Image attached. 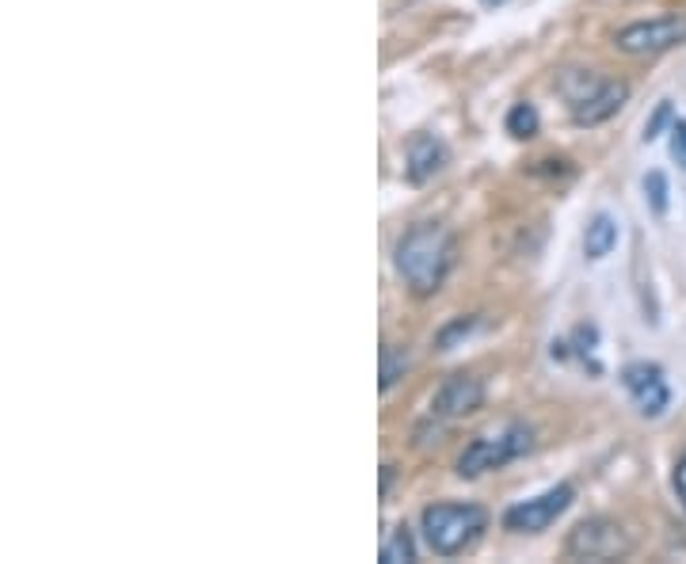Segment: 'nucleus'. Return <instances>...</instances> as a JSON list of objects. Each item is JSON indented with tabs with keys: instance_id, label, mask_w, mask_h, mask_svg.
I'll return each instance as SVG.
<instances>
[{
	"instance_id": "obj_1",
	"label": "nucleus",
	"mask_w": 686,
	"mask_h": 564,
	"mask_svg": "<svg viewBox=\"0 0 686 564\" xmlns=\"http://www.w3.org/2000/svg\"><path fill=\"white\" fill-rule=\"evenodd\" d=\"M454 256H458V244L443 221H416L400 233L397 249H393V267L416 298H428V293L443 290Z\"/></svg>"
},
{
	"instance_id": "obj_2",
	"label": "nucleus",
	"mask_w": 686,
	"mask_h": 564,
	"mask_svg": "<svg viewBox=\"0 0 686 564\" xmlns=\"http://www.w3.org/2000/svg\"><path fill=\"white\" fill-rule=\"evenodd\" d=\"M423 542L435 557H458L477 538L489 530V512L481 504H461V500H438L428 504L420 515Z\"/></svg>"
},
{
	"instance_id": "obj_3",
	"label": "nucleus",
	"mask_w": 686,
	"mask_h": 564,
	"mask_svg": "<svg viewBox=\"0 0 686 564\" xmlns=\"http://www.w3.org/2000/svg\"><path fill=\"white\" fill-rule=\"evenodd\" d=\"M557 92L568 99V111H573L576 127H603L629 99L626 81H606V76H595L591 69H568V73H561Z\"/></svg>"
},
{
	"instance_id": "obj_4",
	"label": "nucleus",
	"mask_w": 686,
	"mask_h": 564,
	"mask_svg": "<svg viewBox=\"0 0 686 564\" xmlns=\"http://www.w3.org/2000/svg\"><path fill=\"white\" fill-rule=\"evenodd\" d=\"M534 451V428L522 420L504 423L500 431H489V435H477L473 443L461 451L458 458V477L473 481L481 473H492V469H504L512 461L527 458Z\"/></svg>"
},
{
	"instance_id": "obj_5",
	"label": "nucleus",
	"mask_w": 686,
	"mask_h": 564,
	"mask_svg": "<svg viewBox=\"0 0 686 564\" xmlns=\"http://www.w3.org/2000/svg\"><path fill=\"white\" fill-rule=\"evenodd\" d=\"M686 43V15H657V20H637L614 35V50L652 58V53L675 50Z\"/></svg>"
},
{
	"instance_id": "obj_6",
	"label": "nucleus",
	"mask_w": 686,
	"mask_h": 564,
	"mask_svg": "<svg viewBox=\"0 0 686 564\" xmlns=\"http://www.w3.org/2000/svg\"><path fill=\"white\" fill-rule=\"evenodd\" d=\"M629 550H634V542H629L626 527L614 519H603V515L599 519H583L565 542V553L576 561H618Z\"/></svg>"
},
{
	"instance_id": "obj_7",
	"label": "nucleus",
	"mask_w": 686,
	"mask_h": 564,
	"mask_svg": "<svg viewBox=\"0 0 686 564\" xmlns=\"http://www.w3.org/2000/svg\"><path fill=\"white\" fill-rule=\"evenodd\" d=\"M573 500H576L573 484H557V489L542 492V496L512 504L504 512V530H512V535H542V530H550L573 507Z\"/></svg>"
},
{
	"instance_id": "obj_8",
	"label": "nucleus",
	"mask_w": 686,
	"mask_h": 564,
	"mask_svg": "<svg viewBox=\"0 0 686 564\" xmlns=\"http://www.w3.org/2000/svg\"><path fill=\"white\" fill-rule=\"evenodd\" d=\"M484 405V382L477 374H450L443 385L435 389L428 408V420L431 423H454V420H466L473 416L477 408Z\"/></svg>"
},
{
	"instance_id": "obj_9",
	"label": "nucleus",
	"mask_w": 686,
	"mask_h": 564,
	"mask_svg": "<svg viewBox=\"0 0 686 564\" xmlns=\"http://www.w3.org/2000/svg\"><path fill=\"white\" fill-rule=\"evenodd\" d=\"M622 385H626V393L634 397L637 412L649 416V420L664 416L667 405H672V389H667V377L657 362H629V367L622 370Z\"/></svg>"
},
{
	"instance_id": "obj_10",
	"label": "nucleus",
	"mask_w": 686,
	"mask_h": 564,
	"mask_svg": "<svg viewBox=\"0 0 686 564\" xmlns=\"http://www.w3.org/2000/svg\"><path fill=\"white\" fill-rule=\"evenodd\" d=\"M446 160H450V145L443 142L438 134H416L412 142H408L405 149V176L408 183H416V188H423V183H431L438 172L446 168Z\"/></svg>"
},
{
	"instance_id": "obj_11",
	"label": "nucleus",
	"mask_w": 686,
	"mask_h": 564,
	"mask_svg": "<svg viewBox=\"0 0 686 564\" xmlns=\"http://www.w3.org/2000/svg\"><path fill=\"white\" fill-rule=\"evenodd\" d=\"M618 249V221L611 214H595L583 229V256L588 260H606Z\"/></svg>"
},
{
	"instance_id": "obj_12",
	"label": "nucleus",
	"mask_w": 686,
	"mask_h": 564,
	"mask_svg": "<svg viewBox=\"0 0 686 564\" xmlns=\"http://www.w3.org/2000/svg\"><path fill=\"white\" fill-rule=\"evenodd\" d=\"M382 561L385 564H412L416 561V538L412 530L400 523V527L389 530V538L382 542Z\"/></svg>"
},
{
	"instance_id": "obj_13",
	"label": "nucleus",
	"mask_w": 686,
	"mask_h": 564,
	"mask_svg": "<svg viewBox=\"0 0 686 564\" xmlns=\"http://www.w3.org/2000/svg\"><path fill=\"white\" fill-rule=\"evenodd\" d=\"M405 370H408V347H400V344H382V393H389L393 385L405 377Z\"/></svg>"
},
{
	"instance_id": "obj_14",
	"label": "nucleus",
	"mask_w": 686,
	"mask_h": 564,
	"mask_svg": "<svg viewBox=\"0 0 686 564\" xmlns=\"http://www.w3.org/2000/svg\"><path fill=\"white\" fill-rule=\"evenodd\" d=\"M538 127H542V119H538V107L534 104H515L512 111H507V134L512 137H534Z\"/></svg>"
},
{
	"instance_id": "obj_15",
	"label": "nucleus",
	"mask_w": 686,
	"mask_h": 564,
	"mask_svg": "<svg viewBox=\"0 0 686 564\" xmlns=\"http://www.w3.org/2000/svg\"><path fill=\"white\" fill-rule=\"evenodd\" d=\"M645 199H649V211L657 218L667 214V176L664 172H649L645 176Z\"/></svg>"
},
{
	"instance_id": "obj_16",
	"label": "nucleus",
	"mask_w": 686,
	"mask_h": 564,
	"mask_svg": "<svg viewBox=\"0 0 686 564\" xmlns=\"http://www.w3.org/2000/svg\"><path fill=\"white\" fill-rule=\"evenodd\" d=\"M473 328H477V316H458V321L446 324V328L438 332V336H435V347H438V351H450V347L458 344V339H466Z\"/></svg>"
},
{
	"instance_id": "obj_17",
	"label": "nucleus",
	"mask_w": 686,
	"mask_h": 564,
	"mask_svg": "<svg viewBox=\"0 0 686 564\" xmlns=\"http://www.w3.org/2000/svg\"><path fill=\"white\" fill-rule=\"evenodd\" d=\"M672 122H675V111H672V104L664 99V104L657 107V115L645 122V142H657V137L664 134V127H672Z\"/></svg>"
},
{
	"instance_id": "obj_18",
	"label": "nucleus",
	"mask_w": 686,
	"mask_h": 564,
	"mask_svg": "<svg viewBox=\"0 0 686 564\" xmlns=\"http://www.w3.org/2000/svg\"><path fill=\"white\" fill-rule=\"evenodd\" d=\"M672 157L683 165V172H686V122H672Z\"/></svg>"
},
{
	"instance_id": "obj_19",
	"label": "nucleus",
	"mask_w": 686,
	"mask_h": 564,
	"mask_svg": "<svg viewBox=\"0 0 686 564\" xmlns=\"http://www.w3.org/2000/svg\"><path fill=\"white\" fill-rule=\"evenodd\" d=\"M675 496H679V504L686 512V451H683V458L675 461Z\"/></svg>"
},
{
	"instance_id": "obj_20",
	"label": "nucleus",
	"mask_w": 686,
	"mask_h": 564,
	"mask_svg": "<svg viewBox=\"0 0 686 564\" xmlns=\"http://www.w3.org/2000/svg\"><path fill=\"white\" fill-rule=\"evenodd\" d=\"M393 477H397V466H385V469H382V496H389Z\"/></svg>"
},
{
	"instance_id": "obj_21",
	"label": "nucleus",
	"mask_w": 686,
	"mask_h": 564,
	"mask_svg": "<svg viewBox=\"0 0 686 564\" xmlns=\"http://www.w3.org/2000/svg\"><path fill=\"white\" fill-rule=\"evenodd\" d=\"M481 4H489V8H496V4H504V0H481Z\"/></svg>"
}]
</instances>
